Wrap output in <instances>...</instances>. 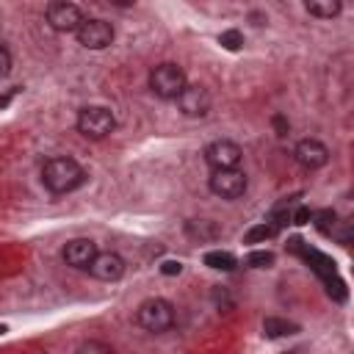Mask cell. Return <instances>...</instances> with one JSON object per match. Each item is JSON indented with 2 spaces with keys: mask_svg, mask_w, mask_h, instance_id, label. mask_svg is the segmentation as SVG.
Returning <instances> with one entry per match:
<instances>
[{
  "mask_svg": "<svg viewBox=\"0 0 354 354\" xmlns=\"http://www.w3.org/2000/svg\"><path fill=\"white\" fill-rule=\"evenodd\" d=\"M41 183L50 194H69L86 183V171L75 158H50L41 166Z\"/></svg>",
  "mask_w": 354,
  "mask_h": 354,
  "instance_id": "6da1fadb",
  "label": "cell"
},
{
  "mask_svg": "<svg viewBox=\"0 0 354 354\" xmlns=\"http://www.w3.org/2000/svg\"><path fill=\"white\" fill-rule=\"evenodd\" d=\"M136 324L152 335H163L174 326V304L160 299V296H152V299H144L136 310Z\"/></svg>",
  "mask_w": 354,
  "mask_h": 354,
  "instance_id": "7a4b0ae2",
  "label": "cell"
},
{
  "mask_svg": "<svg viewBox=\"0 0 354 354\" xmlns=\"http://www.w3.org/2000/svg\"><path fill=\"white\" fill-rule=\"evenodd\" d=\"M113 127H116V119L105 105H86L77 113V133L91 141H102L105 136L113 133Z\"/></svg>",
  "mask_w": 354,
  "mask_h": 354,
  "instance_id": "3957f363",
  "label": "cell"
},
{
  "mask_svg": "<svg viewBox=\"0 0 354 354\" xmlns=\"http://www.w3.org/2000/svg\"><path fill=\"white\" fill-rule=\"evenodd\" d=\"M185 83H188L185 80V72L177 64H158L149 72V88L160 100H174L185 88Z\"/></svg>",
  "mask_w": 354,
  "mask_h": 354,
  "instance_id": "277c9868",
  "label": "cell"
},
{
  "mask_svg": "<svg viewBox=\"0 0 354 354\" xmlns=\"http://www.w3.org/2000/svg\"><path fill=\"white\" fill-rule=\"evenodd\" d=\"M246 185H249V180H246V174L238 166L235 169H213L210 180H207V188L216 196H221V199H238V196H243L246 194Z\"/></svg>",
  "mask_w": 354,
  "mask_h": 354,
  "instance_id": "5b68a950",
  "label": "cell"
},
{
  "mask_svg": "<svg viewBox=\"0 0 354 354\" xmlns=\"http://www.w3.org/2000/svg\"><path fill=\"white\" fill-rule=\"evenodd\" d=\"M44 17H47V25L53 30H58V33H75L80 28V22L86 19L83 11L75 3H66V0H53L47 6Z\"/></svg>",
  "mask_w": 354,
  "mask_h": 354,
  "instance_id": "8992f818",
  "label": "cell"
},
{
  "mask_svg": "<svg viewBox=\"0 0 354 354\" xmlns=\"http://www.w3.org/2000/svg\"><path fill=\"white\" fill-rule=\"evenodd\" d=\"M75 39L86 50H105L113 41V25L105 19H83L75 30Z\"/></svg>",
  "mask_w": 354,
  "mask_h": 354,
  "instance_id": "52a82bcc",
  "label": "cell"
},
{
  "mask_svg": "<svg viewBox=\"0 0 354 354\" xmlns=\"http://www.w3.org/2000/svg\"><path fill=\"white\" fill-rule=\"evenodd\" d=\"M202 155L210 169H235V166H241L243 149L230 138H218V141H210Z\"/></svg>",
  "mask_w": 354,
  "mask_h": 354,
  "instance_id": "ba28073f",
  "label": "cell"
},
{
  "mask_svg": "<svg viewBox=\"0 0 354 354\" xmlns=\"http://www.w3.org/2000/svg\"><path fill=\"white\" fill-rule=\"evenodd\" d=\"M174 100H177L180 113H183V116H191V119L207 116V111H210V94H207L202 86H191V83H185V88H183Z\"/></svg>",
  "mask_w": 354,
  "mask_h": 354,
  "instance_id": "9c48e42d",
  "label": "cell"
},
{
  "mask_svg": "<svg viewBox=\"0 0 354 354\" xmlns=\"http://www.w3.org/2000/svg\"><path fill=\"white\" fill-rule=\"evenodd\" d=\"M293 158H296V163H299L301 169L315 171V169L326 166L329 149H326V144H321L318 138H301V141L293 147Z\"/></svg>",
  "mask_w": 354,
  "mask_h": 354,
  "instance_id": "30bf717a",
  "label": "cell"
},
{
  "mask_svg": "<svg viewBox=\"0 0 354 354\" xmlns=\"http://www.w3.org/2000/svg\"><path fill=\"white\" fill-rule=\"evenodd\" d=\"M94 279H102V282H116L122 274H124V260L116 254V252H97L94 260L88 263L86 268Z\"/></svg>",
  "mask_w": 354,
  "mask_h": 354,
  "instance_id": "8fae6325",
  "label": "cell"
},
{
  "mask_svg": "<svg viewBox=\"0 0 354 354\" xmlns=\"http://www.w3.org/2000/svg\"><path fill=\"white\" fill-rule=\"evenodd\" d=\"M94 254H97V243L91 238H72L64 246V252H61L64 263L72 266V268H77V271H86L88 263L94 260Z\"/></svg>",
  "mask_w": 354,
  "mask_h": 354,
  "instance_id": "7c38bea8",
  "label": "cell"
},
{
  "mask_svg": "<svg viewBox=\"0 0 354 354\" xmlns=\"http://www.w3.org/2000/svg\"><path fill=\"white\" fill-rule=\"evenodd\" d=\"M304 8L318 19H335L343 11V0H304Z\"/></svg>",
  "mask_w": 354,
  "mask_h": 354,
  "instance_id": "4fadbf2b",
  "label": "cell"
},
{
  "mask_svg": "<svg viewBox=\"0 0 354 354\" xmlns=\"http://www.w3.org/2000/svg\"><path fill=\"white\" fill-rule=\"evenodd\" d=\"M202 260H205V266L213 268V271H232V268L238 266L235 254H232V252H221V249H210V252H205Z\"/></svg>",
  "mask_w": 354,
  "mask_h": 354,
  "instance_id": "5bb4252c",
  "label": "cell"
},
{
  "mask_svg": "<svg viewBox=\"0 0 354 354\" xmlns=\"http://www.w3.org/2000/svg\"><path fill=\"white\" fill-rule=\"evenodd\" d=\"M263 332L268 335V337H285V335H296L299 332V324H293V321H285V318H266L263 321Z\"/></svg>",
  "mask_w": 354,
  "mask_h": 354,
  "instance_id": "9a60e30c",
  "label": "cell"
},
{
  "mask_svg": "<svg viewBox=\"0 0 354 354\" xmlns=\"http://www.w3.org/2000/svg\"><path fill=\"white\" fill-rule=\"evenodd\" d=\"M277 232H279V227H277V224L263 221V224H254V227L243 235V241H246V243H266V241H271Z\"/></svg>",
  "mask_w": 354,
  "mask_h": 354,
  "instance_id": "2e32d148",
  "label": "cell"
},
{
  "mask_svg": "<svg viewBox=\"0 0 354 354\" xmlns=\"http://www.w3.org/2000/svg\"><path fill=\"white\" fill-rule=\"evenodd\" d=\"M218 44H221L224 50H230V53H238V50L243 47V33L235 30V28L221 30V33H218Z\"/></svg>",
  "mask_w": 354,
  "mask_h": 354,
  "instance_id": "e0dca14e",
  "label": "cell"
},
{
  "mask_svg": "<svg viewBox=\"0 0 354 354\" xmlns=\"http://www.w3.org/2000/svg\"><path fill=\"white\" fill-rule=\"evenodd\" d=\"M310 221H315V227H318V232H324V235H329V230L335 227V221H337V213L335 210H321V213H313V218Z\"/></svg>",
  "mask_w": 354,
  "mask_h": 354,
  "instance_id": "ac0fdd59",
  "label": "cell"
},
{
  "mask_svg": "<svg viewBox=\"0 0 354 354\" xmlns=\"http://www.w3.org/2000/svg\"><path fill=\"white\" fill-rule=\"evenodd\" d=\"M246 266H252V268H271L274 266V254L266 252V249H254V252L246 254Z\"/></svg>",
  "mask_w": 354,
  "mask_h": 354,
  "instance_id": "d6986e66",
  "label": "cell"
},
{
  "mask_svg": "<svg viewBox=\"0 0 354 354\" xmlns=\"http://www.w3.org/2000/svg\"><path fill=\"white\" fill-rule=\"evenodd\" d=\"M310 218H313V210H310L307 205H299V207L290 213V221L299 224V227H301V224H310Z\"/></svg>",
  "mask_w": 354,
  "mask_h": 354,
  "instance_id": "ffe728a7",
  "label": "cell"
},
{
  "mask_svg": "<svg viewBox=\"0 0 354 354\" xmlns=\"http://www.w3.org/2000/svg\"><path fill=\"white\" fill-rule=\"evenodd\" d=\"M8 72H11V53L0 44V80L8 77Z\"/></svg>",
  "mask_w": 354,
  "mask_h": 354,
  "instance_id": "44dd1931",
  "label": "cell"
},
{
  "mask_svg": "<svg viewBox=\"0 0 354 354\" xmlns=\"http://www.w3.org/2000/svg\"><path fill=\"white\" fill-rule=\"evenodd\" d=\"M180 271H183V263L180 260H163L160 263V274H166V277H174Z\"/></svg>",
  "mask_w": 354,
  "mask_h": 354,
  "instance_id": "7402d4cb",
  "label": "cell"
},
{
  "mask_svg": "<svg viewBox=\"0 0 354 354\" xmlns=\"http://www.w3.org/2000/svg\"><path fill=\"white\" fill-rule=\"evenodd\" d=\"M271 122H274V130H277V136H288V130H290V122H288L285 116H279V113H277Z\"/></svg>",
  "mask_w": 354,
  "mask_h": 354,
  "instance_id": "603a6c76",
  "label": "cell"
},
{
  "mask_svg": "<svg viewBox=\"0 0 354 354\" xmlns=\"http://www.w3.org/2000/svg\"><path fill=\"white\" fill-rule=\"evenodd\" d=\"M80 351H113L108 343H97V340H88V343H80Z\"/></svg>",
  "mask_w": 354,
  "mask_h": 354,
  "instance_id": "cb8c5ba5",
  "label": "cell"
},
{
  "mask_svg": "<svg viewBox=\"0 0 354 354\" xmlns=\"http://www.w3.org/2000/svg\"><path fill=\"white\" fill-rule=\"evenodd\" d=\"M116 3H119V6H130L133 0H116Z\"/></svg>",
  "mask_w": 354,
  "mask_h": 354,
  "instance_id": "d4e9b609",
  "label": "cell"
},
{
  "mask_svg": "<svg viewBox=\"0 0 354 354\" xmlns=\"http://www.w3.org/2000/svg\"><path fill=\"white\" fill-rule=\"evenodd\" d=\"M6 332H8V329H6V326H3V324H0V335H6Z\"/></svg>",
  "mask_w": 354,
  "mask_h": 354,
  "instance_id": "484cf974",
  "label": "cell"
}]
</instances>
